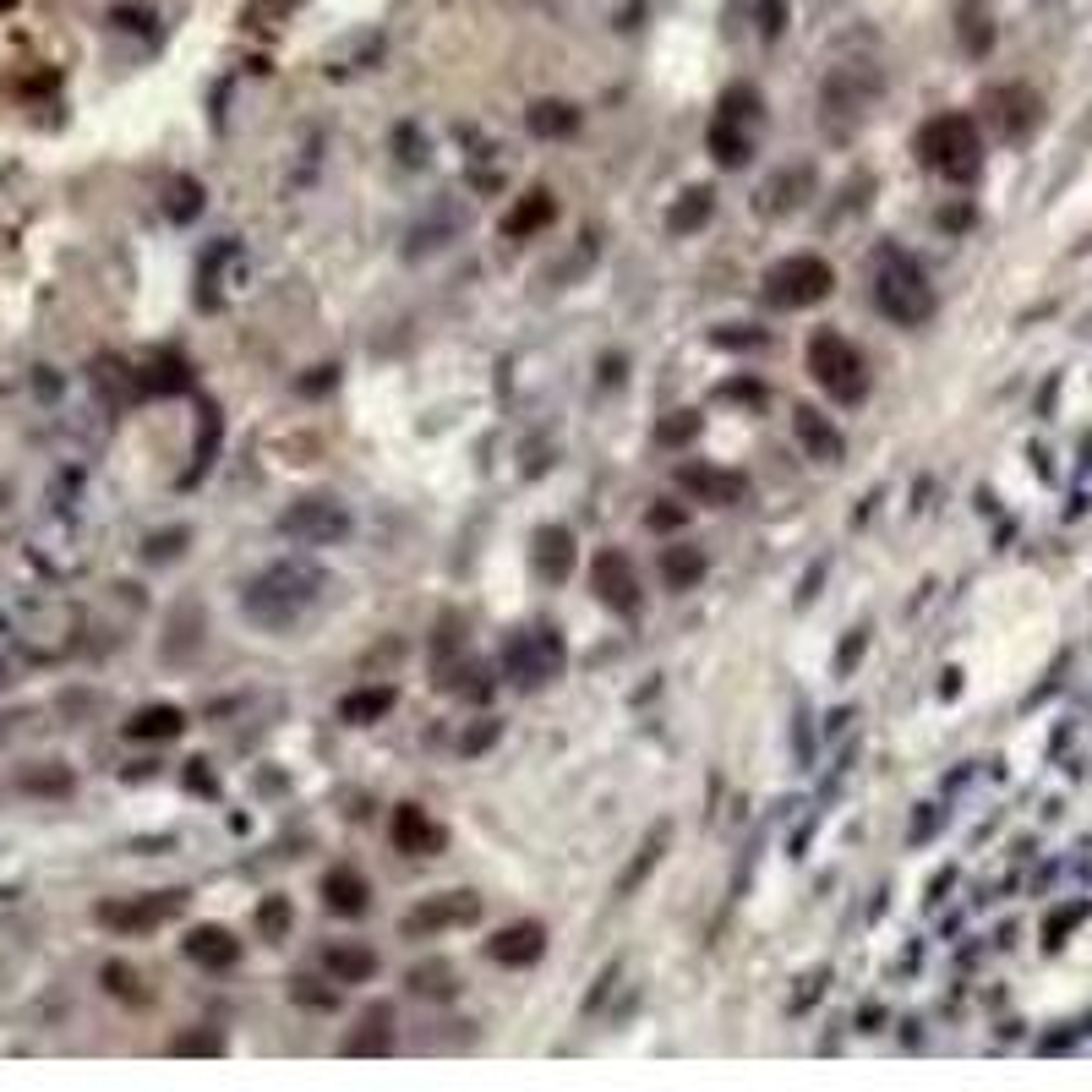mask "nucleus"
<instances>
[{
  "instance_id": "nucleus-29",
  "label": "nucleus",
  "mask_w": 1092,
  "mask_h": 1092,
  "mask_svg": "<svg viewBox=\"0 0 1092 1092\" xmlns=\"http://www.w3.org/2000/svg\"><path fill=\"white\" fill-rule=\"evenodd\" d=\"M705 552L700 547H666V557H661V579H666V591H694V584L705 579Z\"/></svg>"
},
{
  "instance_id": "nucleus-17",
  "label": "nucleus",
  "mask_w": 1092,
  "mask_h": 1092,
  "mask_svg": "<svg viewBox=\"0 0 1092 1092\" xmlns=\"http://www.w3.org/2000/svg\"><path fill=\"white\" fill-rule=\"evenodd\" d=\"M388 835H393V847L410 853V858H421V853H438V847H443V830L427 819V808H415V803H399V808H393Z\"/></svg>"
},
{
  "instance_id": "nucleus-13",
  "label": "nucleus",
  "mask_w": 1092,
  "mask_h": 1092,
  "mask_svg": "<svg viewBox=\"0 0 1092 1092\" xmlns=\"http://www.w3.org/2000/svg\"><path fill=\"white\" fill-rule=\"evenodd\" d=\"M181 907H186L181 890L142 896V901H105V907H99V923H110L115 935H148V929H158L164 917H176Z\"/></svg>"
},
{
  "instance_id": "nucleus-42",
  "label": "nucleus",
  "mask_w": 1092,
  "mask_h": 1092,
  "mask_svg": "<svg viewBox=\"0 0 1092 1092\" xmlns=\"http://www.w3.org/2000/svg\"><path fill=\"white\" fill-rule=\"evenodd\" d=\"M290 6H295V0H251V6H246V23H251V28H279L274 17H285Z\"/></svg>"
},
{
  "instance_id": "nucleus-28",
  "label": "nucleus",
  "mask_w": 1092,
  "mask_h": 1092,
  "mask_svg": "<svg viewBox=\"0 0 1092 1092\" xmlns=\"http://www.w3.org/2000/svg\"><path fill=\"white\" fill-rule=\"evenodd\" d=\"M525 126H530L541 142H552V137H573V132H579V110H573L568 99H536V105L525 110Z\"/></svg>"
},
{
  "instance_id": "nucleus-44",
  "label": "nucleus",
  "mask_w": 1092,
  "mask_h": 1092,
  "mask_svg": "<svg viewBox=\"0 0 1092 1092\" xmlns=\"http://www.w3.org/2000/svg\"><path fill=\"white\" fill-rule=\"evenodd\" d=\"M787 28V0H760V33L776 39Z\"/></svg>"
},
{
  "instance_id": "nucleus-34",
  "label": "nucleus",
  "mask_w": 1092,
  "mask_h": 1092,
  "mask_svg": "<svg viewBox=\"0 0 1092 1092\" xmlns=\"http://www.w3.org/2000/svg\"><path fill=\"white\" fill-rule=\"evenodd\" d=\"M388 710H393V689H356L340 700V721H350V727H372Z\"/></svg>"
},
{
  "instance_id": "nucleus-7",
  "label": "nucleus",
  "mask_w": 1092,
  "mask_h": 1092,
  "mask_svg": "<svg viewBox=\"0 0 1092 1092\" xmlns=\"http://www.w3.org/2000/svg\"><path fill=\"white\" fill-rule=\"evenodd\" d=\"M279 530H285L290 541H301V547H340V541H350L356 520H350V509H345L340 497L312 492V497L290 502V509L279 514Z\"/></svg>"
},
{
  "instance_id": "nucleus-41",
  "label": "nucleus",
  "mask_w": 1092,
  "mask_h": 1092,
  "mask_svg": "<svg viewBox=\"0 0 1092 1092\" xmlns=\"http://www.w3.org/2000/svg\"><path fill=\"white\" fill-rule=\"evenodd\" d=\"M290 994H295L301 1005H317V1011H333V1005H340V989H322L317 978H295Z\"/></svg>"
},
{
  "instance_id": "nucleus-18",
  "label": "nucleus",
  "mask_w": 1092,
  "mask_h": 1092,
  "mask_svg": "<svg viewBox=\"0 0 1092 1092\" xmlns=\"http://www.w3.org/2000/svg\"><path fill=\"white\" fill-rule=\"evenodd\" d=\"M186 962H197L203 972H230L240 962V940L230 929H219V923H203V929L186 935Z\"/></svg>"
},
{
  "instance_id": "nucleus-21",
  "label": "nucleus",
  "mask_w": 1092,
  "mask_h": 1092,
  "mask_svg": "<svg viewBox=\"0 0 1092 1092\" xmlns=\"http://www.w3.org/2000/svg\"><path fill=\"white\" fill-rule=\"evenodd\" d=\"M322 901H328V912H340V917H361L367 907H372V885L356 874V869H328L322 874Z\"/></svg>"
},
{
  "instance_id": "nucleus-3",
  "label": "nucleus",
  "mask_w": 1092,
  "mask_h": 1092,
  "mask_svg": "<svg viewBox=\"0 0 1092 1092\" xmlns=\"http://www.w3.org/2000/svg\"><path fill=\"white\" fill-rule=\"evenodd\" d=\"M912 148L945 181H978V170H983V132H978L972 115H956V110L923 121V132H917Z\"/></svg>"
},
{
  "instance_id": "nucleus-32",
  "label": "nucleus",
  "mask_w": 1092,
  "mask_h": 1092,
  "mask_svg": "<svg viewBox=\"0 0 1092 1092\" xmlns=\"http://www.w3.org/2000/svg\"><path fill=\"white\" fill-rule=\"evenodd\" d=\"M721 115L737 121V126H748V132H760V126H765V99H760V88H754V82H732V88L721 94Z\"/></svg>"
},
{
  "instance_id": "nucleus-11",
  "label": "nucleus",
  "mask_w": 1092,
  "mask_h": 1092,
  "mask_svg": "<svg viewBox=\"0 0 1092 1092\" xmlns=\"http://www.w3.org/2000/svg\"><path fill=\"white\" fill-rule=\"evenodd\" d=\"M983 110H989V126L1005 137V142H1027L1038 126H1043V99L1027 82H1005V88H989L983 94Z\"/></svg>"
},
{
  "instance_id": "nucleus-26",
  "label": "nucleus",
  "mask_w": 1092,
  "mask_h": 1092,
  "mask_svg": "<svg viewBox=\"0 0 1092 1092\" xmlns=\"http://www.w3.org/2000/svg\"><path fill=\"white\" fill-rule=\"evenodd\" d=\"M710 158L721 164V170H743V164L754 158V132L737 126V121H727V115H716V126H710Z\"/></svg>"
},
{
  "instance_id": "nucleus-23",
  "label": "nucleus",
  "mask_w": 1092,
  "mask_h": 1092,
  "mask_svg": "<svg viewBox=\"0 0 1092 1092\" xmlns=\"http://www.w3.org/2000/svg\"><path fill=\"white\" fill-rule=\"evenodd\" d=\"M798 438H803V448L819 459V465H842V454H847V443H842V432H835L830 421L819 410H808V404H798Z\"/></svg>"
},
{
  "instance_id": "nucleus-46",
  "label": "nucleus",
  "mask_w": 1092,
  "mask_h": 1092,
  "mask_svg": "<svg viewBox=\"0 0 1092 1092\" xmlns=\"http://www.w3.org/2000/svg\"><path fill=\"white\" fill-rule=\"evenodd\" d=\"M683 525V502H661V509H650V530H678Z\"/></svg>"
},
{
  "instance_id": "nucleus-35",
  "label": "nucleus",
  "mask_w": 1092,
  "mask_h": 1092,
  "mask_svg": "<svg viewBox=\"0 0 1092 1092\" xmlns=\"http://www.w3.org/2000/svg\"><path fill=\"white\" fill-rule=\"evenodd\" d=\"M170 634H176V639H164V655H170V661H186V655H192V650H203V634H208V618H203V612H197V607H192V602H186V607H181V612H176V628H170Z\"/></svg>"
},
{
  "instance_id": "nucleus-30",
  "label": "nucleus",
  "mask_w": 1092,
  "mask_h": 1092,
  "mask_svg": "<svg viewBox=\"0 0 1092 1092\" xmlns=\"http://www.w3.org/2000/svg\"><path fill=\"white\" fill-rule=\"evenodd\" d=\"M404 983H410V994H421V999H454L459 994V972L448 962H415L404 972Z\"/></svg>"
},
{
  "instance_id": "nucleus-15",
  "label": "nucleus",
  "mask_w": 1092,
  "mask_h": 1092,
  "mask_svg": "<svg viewBox=\"0 0 1092 1092\" xmlns=\"http://www.w3.org/2000/svg\"><path fill=\"white\" fill-rule=\"evenodd\" d=\"M803 197H814V164H787V170H776L760 197H754V213H765V219H782L792 208H803Z\"/></svg>"
},
{
  "instance_id": "nucleus-36",
  "label": "nucleus",
  "mask_w": 1092,
  "mask_h": 1092,
  "mask_svg": "<svg viewBox=\"0 0 1092 1092\" xmlns=\"http://www.w3.org/2000/svg\"><path fill=\"white\" fill-rule=\"evenodd\" d=\"M219 438H224V415H219V404H203V427H197V465H192L186 486H192L197 475H208V470H213V459H219Z\"/></svg>"
},
{
  "instance_id": "nucleus-39",
  "label": "nucleus",
  "mask_w": 1092,
  "mask_h": 1092,
  "mask_svg": "<svg viewBox=\"0 0 1092 1092\" xmlns=\"http://www.w3.org/2000/svg\"><path fill=\"white\" fill-rule=\"evenodd\" d=\"M655 438H661L666 448H678V443L700 438V415H694V410H672V415H666V421L655 427Z\"/></svg>"
},
{
  "instance_id": "nucleus-5",
  "label": "nucleus",
  "mask_w": 1092,
  "mask_h": 1092,
  "mask_svg": "<svg viewBox=\"0 0 1092 1092\" xmlns=\"http://www.w3.org/2000/svg\"><path fill=\"white\" fill-rule=\"evenodd\" d=\"M563 666H568V650H563V634L536 623V628H514L509 645H502V678H509L514 689L536 694L547 683L563 678Z\"/></svg>"
},
{
  "instance_id": "nucleus-22",
  "label": "nucleus",
  "mask_w": 1092,
  "mask_h": 1092,
  "mask_svg": "<svg viewBox=\"0 0 1092 1092\" xmlns=\"http://www.w3.org/2000/svg\"><path fill=\"white\" fill-rule=\"evenodd\" d=\"M322 967L333 983H367L377 972V951L372 945H356V940H340V945H328L322 951Z\"/></svg>"
},
{
  "instance_id": "nucleus-10",
  "label": "nucleus",
  "mask_w": 1092,
  "mask_h": 1092,
  "mask_svg": "<svg viewBox=\"0 0 1092 1092\" xmlns=\"http://www.w3.org/2000/svg\"><path fill=\"white\" fill-rule=\"evenodd\" d=\"M481 917V896L475 890H443V896H427L421 907H410L399 917V935L404 940H432L443 929H465V923Z\"/></svg>"
},
{
  "instance_id": "nucleus-33",
  "label": "nucleus",
  "mask_w": 1092,
  "mask_h": 1092,
  "mask_svg": "<svg viewBox=\"0 0 1092 1092\" xmlns=\"http://www.w3.org/2000/svg\"><path fill=\"white\" fill-rule=\"evenodd\" d=\"M186 732V716L176 705H148L126 721V737H181Z\"/></svg>"
},
{
  "instance_id": "nucleus-6",
  "label": "nucleus",
  "mask_w": 1092,
  "mask_h": 1092,
  "mask_svg": "<svg viewBox=\"0 0 1092 1092\" xmlns=\"http://www.w3.org/2000/svg\"><path fill=\"white\" fill-rule=\"evenodd\" d=\"M835 290V268L814 251H798V258H782L771 274H765V301L782 306V312H803V306H819L825 295Z\"/></svg>"
},
{
  "instance_id": "nucleus-38",
  "label": "nucleus",
  "mask_w": 1092,
  "mask_h": 1092,
  "mask_svg": "<svg viewBox=\"0 0 1092 1092\" xmlns=\"http://www.w3.org/2000/svg\"><path fill=\"white\" fill-rule=\"evenodd\" d=\"M290 923H295L290 896H268V901L258 907V935H263V940H290Z\"/></svg>"
},
{
  "instance_id": "nucleus-16",
  "label": "nucleus",
  "mask_w": 1092,
  "mask_h": 1092,
  "mask_svg": "<svg viewBox=\"0 0 1092 1092\" xmlns=\"http://www.w3.org/2000/svg\"><path fill=\"white\" fill-rule=\"evenodd\" d=\"M541 951H547V929H541L536 917L509 923V929H497V935L486 940V956L502 962V967H530V962H541Z\"/></svg>"
},
{
  "instance_id": "nucleus-48",
  "label": "nucleus",
  "mask_w": 1092,
  "mask_h": 1092,
  "mask_svg": "<svg viewBox=\"0 0 1092 1092\" xmlns=\"http://www.w3.org/2000/svg\"><path fill=\"white\" fill-rule=\"evenodd\" d=\"M858 655H863V634H853V639L842 645V672H847V666H853Z\"/></svg>"
},
{
  "instance_id": "nucleus-8",
  "label": "nucleus",
  "mask_w": 1092,
  "mask_h": 1092,
  "mask_svg": "<svg viewBox=\"0 0 1092 1092\" xmlns=\"http://www.w3.org/2000/svg\"><path fill=\"white\" fill-rule=\"evenodd\" d=\"M432 678H438L443 694H470V700H486V694H492L486 672H481V666L470 661V650H465V634H459V618H454V612H443L438 639H432Z\"/></svg>"
},
{
  "instance_id": "nucleus-19",
  "label": "nucleus",
  "mask_w": 1092,
  "mask_h": 1092,
  "mask_svg": "<svg viewBox=\"0 0 1092 1092\" xmlns=\"http://www.w3.org/2000/svg\"><path fill=\"white\" fill-rule=\"evenodd\" d=\"M530 557H536V573L547 584H563L573 573V536H568V525H541Z\"/></svg>"
},
{
  "instance_id": "nucleus-40",
  "label": "nucleus",
  "mask_w": 1092,
  "mask_h": 1092,
  "mask_svg": "<svg viewBox=\"0 0 1092 1092\" xmlns=\"http://www.w3.org/2000/svg\"><path fill=\"white\" fill-rule=\"evenodd\" d=\"M1081 917H1087V901H1076V907H1060V912H1054V917L1043 923V945H1049V951H1060V945H1065V935L1076 929Z\"/></svg>"
},
{
  "instance_id": "nucleus-2",
  "label": "nucleus",
  "mask_w": 1092,
  "mask_h": 1092,
  "mask_svg": "<svg viewBox=\"0 0 1092 1092\" xmlns=\"http://www.w3.org/2000/svg\"><path fill=\"white\" fill-rule=\"evenodd\" d=\"M874 306L880 317L901 322V328H917V322H929L940 295L929 285V274L917 268V258H907L901 246H880V258H874Z\"/></svg>"
},
{
  "instance_id": "nucleus-31",
  "label": "nucleus",
  "mask_w": 1092,
  "mask_h": 1092,
  "mask_svg": "<svg viewBox=\"0 0 1092 1092\" xmlns=\"http://www.w3.org/2000/svg\"><path fill=\"white\" fill-rule=\"evenodd\" d=\"M666 842H672V825H666V819H661V825H655V830H650V842H645V847H639V853H634V863H628V869H623V874H618V896H634V885H645V880H650V869H655V863H661V853H666Z\"/></svg>"
},
{
  "instance_id": "nucleus-45",
  "label": "nucleus",
  "mask_w": 1092,
  "mask_h": 1092,
  "mask_svg": "<svg viewBox=\"0 0 1092 1092\" xmlns=\"http://www.w3.org/2000/svg\"><path fill=\"white\" fill-rule=\"evenodd\" d=\"M492 737H497V721H481L475 732L459 737V754H481V748H492Z\"/></svg>"
},
{
  "instance_id": "nucleus-14",
  "label": "nucleus",
  "mask_w": 1092,
  "mask_h": 1092,
  "mask_svg": "<svg viewBox=\"0 0 1092 1092\" xmlns=\"http://www.w3.org/2000/svg\"><path fill=\"white\" fill-rule=\"evenodd\" d=\"M678 486L694 502H710V509H732V502H743V492H748V481L737 470H721V465H705V459L678 465Z\"/></svg>"
},
{
  "instance_id": "nucleus-12",
  "label": "nucleus",
  "mask_w": 1092,
  "mask_h": 1092,
  "mask_svg": "<svg viewBox=\"0 0 1092 1092\" xmlns=\"http://www.w3.org/2000/svg\"><path fill=\"white\" fill-rule=\"evenodd\" d=\"M874 99H880V71L874 66H842V71H830V82H825V121L830 126L863 121Z\"/></svg>"
},
{
  "instance_id": "nucleus-25",
  "label": "nucleus",
  "mask_w": 1092,
  "mask_h": 1092,
  "mask_svg": "<svg viewBox=\"0 0 1092 1092\" xmlns=\"http://www.w3.org/2000/svg\"><path fill=\"white\" fill-rule=\"evenodd\" d=\"M956 39L972 60H983L994 50V12H989V0H962V12H956Z\"/></svg>"
},
{
  "instance_id": "nucleus-24",
  "label": "nucleus",
  "mask_w": 1092,
  "mask_h": 1092,
  "mask_svg": "<svg viewBox=\"0 0 1092 1092\" xmlns=\"http://www.w3.org/2000/svg\"><path fill=\"white\" fill-rule=\"evenodd\" d=\"M557 219V197L552 192H525L514 208H509V219H502V235H514V240H525V235H536V230H547Z\"/></svg>"
},
{
  "instance_id": "nucleus-4",
  "label": "nucleus",
  "mask_w": 1092,
  "mask_h": 1092,
  "mask_svg": "<svg viewBox=\"0 0 1092 1092\" xmlns=\"http://www.w3.org/2000/svg\"><path fill=\"white\" fill-rule=\"evenodd\" d=\"M808 372L835 404H863L869 399V361H863V350L847 340V333H835V328H819L808 340Z\"/></svg>"
},
{
  "instance_id": "nucleus-9",
  "label": "nucleus",
  "mask_w": 1092,
  "mask_h": 1092,
  "mask_svg": "<svg viewBox=\"0 0 1092 1092\" xmlns=\"http://www.w3.org/2000/svg\"><path fill=\"white\" fill-rule=\"evenodd\" d=\"M591 591H596V602H602L607 612H618V618H634V612L645 607L639 568H634V557H628L623 547L596 552V563H591Z\"/></svg>"
},
{
  "instance_id": "nucleus-27",
  "label": "nucleus",
  "mask_w": 1092,
  "mask_h": 1092,
  "mask_svg": "<svg viewBox=\"0 0 1092 1092\" xmlns=\"http://www.w3.org/2000/svg\"><path fill=\"white\" fill-rule=\"evenodd\" d=\"M710 213H716V192H710V186H689L678 203L666 208V230H672V235H694V230L710 224Z\"/></svg>"
},
{
  "instance_id": "nucleus-37",
  "label": "nucleus",
  "mask_w": 1092,
  "mask_h": 1092,
  "mask_svg": "<svg viewBox=\"0 0 1092 1092\" xmlns=\"http://www.w3.org/2000/svg\"><path fill=\"white\" fill-rule=\"evenodd\" d=\"M142 388H148V393H186V388H192V367H186L181 356H158V361L148 367Z\"/></svg>"
},
{
  "instance_id": "nucleus-43",
  "label": "nucleus",
  "mask_w": 1092,
  "mask_h": 1092,
  "mask_svg": "<svg viewBox=\"0 0 1092 1092\" xmlns=\"http://www.w3.org/2000/svg\"><path fill=\"white\" fill-rule=\"evenodd\" d=\"M176 1054H224V1038H213V1033H186V1038H176Z\"/></svg>"
},
{
  "instance_id": "nucleus-1",
  "label": "nucleus",
  "mask_w": 1092,
  "mask_h": 1092,
  "mask_svg": "<svg viewBox=\"0 0 1092 1092\" xmlns=\"http://www.w3.org/2000/svg\"><path fill=\"white\" fill-rule=\"evenodd\" d=\"M322 591H328V573H322L317 563L285 557V563L263 568L258 579L246 584L240 612L258 623V628H268V634H285V628H295V623L312 618V607L322 602Z\"/></svg>"
},
{
  "instance_id": "nucleus-47",
  "label": "nucleus",
  "mask_w": 1092,
  "mask_h": 1092,
  "mask_svg": "<svg viewBox=\"0 0 1092 1092\" xmlns=\"http://www.w3.org/2000/svg\"><path fill=\"white\" fill-rule=\"evenodd\" d=\"M399 148H404V153H399L404 164H421V158H427V142H421V148H415V132H410V126L399 132Z\"/></svg>"
},
{
  "instance_id": "nucleus-20",
  "label": "nucleus",
  "mask_w": 1092,
  "mask_h": 1092,
  "mask_svg": "<svg viewBox=\"0 0 1092 1092\" xmlns=\"http://www.w3.org/2000/svg\"><path fill=\"white\" fill-rule=\"evenodd\" d=\"M388 1049H393V1005H367L356 1033L345 1038V1054L372 1060V1054H388Z\"/></svg>"
}]
</instances>
